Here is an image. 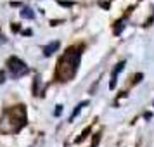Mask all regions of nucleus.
Masks as SVG:
<instances>
[{"instance_id":"nucleus-1","label":"nucleus","mask_w":154,"mask_h":147,"mask_svg":"<svg viewBox=\"0 0 154 147\" xmlns=\"http://www.w3.org/2000/svg\"><path fill=\"white\" fill-rule=\"evenodd\" d=\"M82 59V49L80 47H71L64 52L61 59L57 61L56 78L59 81H69L78 71V64Z\"/></svg>"},{"instance_id":"nucleus-2","label":"nucleus","mask_w":154,"mask_h":147,"mask_svg":"<svg viewBox=\"0 0 154 147\" xmlns=\"http://www.w3.org/2000/svg\"><path fill=\"white\" fill-rule=\"evenodd\" d=\"M26 125V107L23 104L9 107L0 116V133H17Z\"/></svg>"},{"instance_id":"nucleus-3","label":"nucleus","mask_w":154,"mask_h":147,"mask_svg":"<svg viewBox=\"0 0 154 147\" xmlns=\"http://www.w3.org/2000/svg\"><path fill=\"white\" fill-rule=\"evenodd\" d=\"M7 68H9V73H11V76L14 78V80H17V78L24 76L26 73H28V66H26V63H23L19 57H9L7 59Z\"/></svg>"},{"instance_id":"nucleus-4","label":"nucleus","mask_w":154,"mask_h":147,"mask_svg":"<svg viewBox=\"0 0 154 147\" xmlns=\"http://www.w3.org/2000/svg\"><path fill=\"white\" fill-rule=\"evenodd\" d=\"M123 68H125V61H119L116 66H114V69H112L111 73V81H109V88H114L116 87V78H118V75L123 71Z\"/></svg>"},{"instance_id":"nucleus-5","label":"nucleus","mask_w":154,"mask_h":147,"mask_svg":"<svg viewBox=\"0 0 154 147\" xmlns=\"http://www.w3.org/2000/svg\"><path fill=\"white\" fill-rule=\"evenodd\" d=\"M57 49H59V42H50L49 45H45V47H43V56H47V57L52 56Z\"/></svg>"},{"instance_id":"nucleus-6","label":"nucleus","mask_w":154,"mask_h":147,"mask_svg":"<svg viewBox=\"0 0 154 147\" xmlns=\"http://www.w3.org/2000/svg\"><path fill=\"white\" fill-rule=\"evenodd\" d=\"M85 106H88V100H83V102H80V104H78L76 107H75V111H73V114H71V118H69V121H73V119L76 118L78 114H80V111H82V109H83Z\"/></svg>"},{"instance_id":"nucleus-7","label":"nucleus","mask_w":154,"mask_h":147,"mask_svg":"<svg viewBox=\"0 0 154 147\" xmlns=\"http://www.w3.org/2000/svg\"><path fill=\"white\" fill-rule=\"evenodd\" d=\"M21 17H24V19H33V17H35V12H33L29 7H23Z\"/></svg>"},{"instance_id":"nucleus-8","label":"nucleus","mask_w":154,"mask_h":147,"mask_svg":"<svg viewBox=\"0 0 154 147\" xmlns=\"http://www.w3.org/2000/svg\"><path fill=\"white\" fill-rule=\"evenodd\" d=\"M90 132H92V126H87L83 132H82V135H78V137H76V140H75V142H76V144H80L82 140H85L87 137H88V133H90Z\"/></svg>"},{"instance_id":"nucleus-9","label":"nucleus","mask_w":154,"mask_h":147,"mask_svg":"<svg viewBox=\"0 0 154 147\" xmlns=\"http://www.w3.org/2000/svg\"><path fill=\"white\" fill-rule=\"evenodd\" d=\"M123 28H125V19H121V21L116 23V26H114V35H119Z\"/></svg>"},{"instance_id":"nucleus-10","label":"nucleus","mask_w":154,"mask_h":147,"mask_svg":"<svg viewBox=\"0 0 154 147\" xmlns=\"http://www.w3.org/2000/svg\"><path fill=\"white\" fill-rule=\"evenodd\" d=\"M61 112H63V106L59 104V106H56V112H54V114H56V116H61Z\"/></svg>"},{"instance_id":"nucleus-11","label":"nucleus","mask_w":154,"mask_h":147,"mask_svg":"<svg viewBox=\"0 0 154 147\" xmlns=\"http://www.w3.org/2000/svg\"><path fill=\"white\" fill-rule=\"evenodd\" d=\"M59 4H61L63 7H71V5H73V2H64V0H59Z\"/></svg>"},{"instance_id":"nucleus-12","label":"nucleus","mask_w":154,"mask_h":147,"mask_svg":"<svg viewBox=\"0 0 154 147\" xmlns=\"http://www.w3.org/2000/svg\"><path fill=\"white\" fill-rule=\"evenodd\" d=\"M99 5L102 9H109V2H99Z\"/></svg>"},{"instance_id":"nucleus-13","label":"nucleus","mask_w":154,"mask_h":147,"mask_svg":"<svg viewBox=\"0 0 154 147\" xmlns=\"http://www.w3.org/2000/svg\"><path fill=\"white\" fill-rule=\"evenodd\" d=\"M142 76H144V75H142V73H139V75L135 76V80H133V83H139L140 80H142Z\"/></svg>"},{"instance_id":"nucleus-14","label":"nucleus","mask_w":154,"mask_h":147,"mask_svg":"<svg viewBox=\"0 0 154 147\" xmlns=\"http://www.w3.org/2000/svg\"><path fill=\"white\" fill-rule=\"evenodd\" d=\"M5 81V75H4V71H0V83H4Z\"/></svg>"},{"instance_id":"nucleus-15","label":"nucleus","mask_w":154,"mask_h":147,"mask_svg":"<svg viewBox=\"0 0 154 147\" xmlns=\"http://www.w3.org/2000/svg\"><path fill=\"white\" fill-rule=\"evenodd\" d=\"M99 139H100V137H95V139H94V144H92V147H97V144H99Z\"/></svg>"},{"instance_id":"nucleus-16","label":"nucleus","mask_w":154,"mask_h":147,"mask_svg":"<svg viewBox=\"0 0 154 147\" xmlns=\"http://www.w3.org/2000/svg\"><path fill=\"white\" fill-rule=\"evenodd\" d=\"M144 118H146V119H149V118H152V112H146V114H144Z\"/></svg>"},{"instance_id":"nucleus-17","label":"nucleus","mask_w":154,"mask_h":147,"mask_svg":"<svg viewBox=\"0 0 154 147\" xmlns=\"http://www.w3.org/2000/svg\"><path fill=\"white\" fill-rule=\"evenodd\" d=\"M12 31H19V24H14L12 26Z\"/></svg>"},{"instance_id":"nucleus-18","label":"nucleus","mask_w":154,"mask_h":147,"mask_svg":"<svg viewBox=\"0 0 154 147\" xmlns=\"http://www.w3.org/2000/svg\"><path fill=\"white\" fill-rule=\"evenodd\" d=\"M4 42H5V38H4V35H2V33H0V45H2Z\"/></svg>"}]
</instances>
